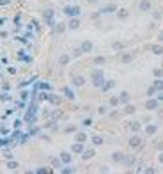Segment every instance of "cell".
<instances>
[{
  "mask_svg": "<svg viewBox=\"0 0 163 174\" xmlns=\"http://www.w3.org/2000/svg\"><path fill=\"white\" fill-rule=\"evenodd\" d=\"M92 78H94V82H92V83H94L96 87H101L103 85V71H99V69H96L94 73H92Z\"/></svg>",
  "mask_w": 163,
  "mask_h": 174,
  "instance_id": "6da1fadb",
  "label": "cell"
},
{
  "mask_svg": "<svg viewBox=\"0 0 163 174\" xmlns=\"http://www.w3.org/2000/svg\"><path fill=\"white\" fill-rule=\"evenodd\" d=\"M64 13L67 16H76V14H80V7H66Z\"/></svg>",
  "mask_w": 163,
  "mask_h": 174,
  "instance_id": "7a4b0ae2",
  "label": "cell"
},
{
  "mask_svg": "<svg viewBox=\"0 0 163 174\" xmlns=\"http://www.w3.org/2000/svg\"><path fill=\"white\" fill-rule=\"evenodd\" d=\"M112 160H113V162H124V153H121V151H115V153L112 155Z\"/></svg>",
  "mask_w": 163,
  "mask_h": 174,
  "instance_id": "3957f363",
  "label": "cell"
},
{
  "mask_svg": "<svg viewBox=\"0 0 163 174\" xmlns=\"http://www.w3.org/2000/svg\"><path fill=\"white\" fill-rule=\"evenodd\" d=\"M146 108L154 110V108H158V101H156V100H147V101H146Z\"/></svg>",
  "mask_w": 163,
  "mask_h": 174,
  "instance_id": "277c9868",
  "label": "cell"
},
{
  "mask_svg": "<svg viewBox=\"0 0 163 174\" xmlns=\"http://www.w3.org/2000/svg\"><path fill=\"white\" fill-rule=\"evenodd\" d=\"M94 155H96V151H94V149H87V151H83L82 158H83V160H89V158H92Z\"/></svg>",
  "mask_w": 163,
  "mask_h": 174,
  "instance_id": "5b68a950",
  "label": "cell"
},
{
  "mask_svg": "<svg viewBox=\"0 0 163 174\" xmlns=\"http://www.w3.org/2000/svg\"><path fill=\"white\" fill-rule=\"evenodd\" d=\"M92 50V43L90 41H83V45H82V52L83 53H89Z\"/></svg>",
  "mask_w": 163,
  "mask_h": 174,
  "instance_id": "8992f818",
  "label": "cell"
},
{
  "mask_svg": "<svg viewBox=\"0 0 163 174\" xmlns=\"http://www.w3.org/2000/svg\"><path fill=\"white\" fill-rule=\"evenodd\" d=\"M138 7H140V11H149L151 9V2H149V0H142Z\"/></svg>",
  "mask_w": 163,
  "mask_h": 174,
  "instance_id": "52a82bcc",
  "label": "cell"
},
{
  "mask_svg": "<svg viewBox=\"0 0 163 174\" xmlns=\"http://www.w3.org/2000/svg\"><path fill=\"white\" fill-rule=\"evenodd\" d=\"M71 151H73V153H83V146H82V142H76V144L71 147Z\"/></svg>",
  "mask_w": 163,
  "mask_h": 174,
  "instance_id": "ba28073f",
  "label": "cell"
},
{
  "mask_svg": "<svg viewBox=\"0 0 163 174\" xmlns=\"http://www.w3.org/2000/svg\"><path fill=\"white\" fill-rule=\"evenodd\" d=\"M60 160H62V163H71V155L69 153H60Z\"/></svg>",
  "mask_w": 163,
  "mask_h": 174,
  "instance_id": "9c48e42d",
  "label": "cell"
},
{
  "mask_svg": "<svg viewBox=\"0 0 163 174\" xmlns=\"http://www.w3.org/2000/svg\"><path fill=\"white\" fill-rule=\"evenodd\" d=\"M129 146H131V147H138V146H140V139H138L136 135L131 137V139H129Z\"/></svg>",
  "mask_w": 163,
  "mask_h": 174,
  "instance_id": "30bf717a",
  "label": "cell"
},
{
  "mask_svg": "<svg viewBox=\"0 0 163 174\" xmlns=\"http://www.w3.org/2000/svg\"><path fill=\"white\" fill-rule=\"evenodd\" d=\"M78 27H80V20L73 18L71 21H69V29H73V30H75V29H78Z\"/></svg>",
  "mask_w": 163,
  "mask_h": 174,
  "instance_id": "8fae6325",
  "label": "cell"
},
{
  "mask_svg": "<svg viewBox=\"0 0 163 174\" xmlns=\"http://www.w3.org/2000/svg\"><path fill=\"white\" fill-rule=\"evenodd\" d=\"M156 130H158V126H156V124H149V126L146 128V133L153 135V133H156Z\"/></svg>",
  "mask_w": 163,
  "mask_h": 174,
  "instance_id": "7c38bea8",
  "label": "cell"
},
{
  "mask_svg": "<svg viewBox=\"0 0 163 174\" xmlns=\"http://www.w3.org/2000/svg\"><path fill=\"white\" fill-rule=\"evenodd\" d=\"M73 83L80 87V85H83V83H85V78H83V76H75V78H73Z\"/></svg>",
  "mask_w": 163,
  "mask_h": 174,
  "instance_id": "4fadbf2b",
  "label": "cell"
},
{
  "mask_svg": "<svg viewBox=\"0 0 163 174\" xmlns=\"http://www.w3.org/2000/svg\"><path fill=\"white\" fill-rule=\"evenodd\" d=\"M119 101H121V103H128V101H129V94H128V93H121Z\"/></svg>",
  "mask_w": 163,
  "mask_h": 174,
  "instance_id": "5bb4252c",
  "label": "cell"
},
{
  "mask_svg": "<svg viewBox=\"0 0 163 174\" xmlns=\"http://www.w3.org/2000/svg\"><path fill=\"white\" fill-rule=\"evenodd\" d=\"M59 62L62 64V66H66V64L69 62V55H66V53H64V55H60V59H59Z\"/></svg>",
  "mask_w": 163,
  "mask_h": 174,
  "instance_id": "9a60e30c",
  "label": "cell"
},
{
  "mask_svg": "<svg viewBox=\"0 0 163 174\" xmlns=\"http://www.w3.org/2000/svg\"><path fill=\"white\" fill-rule=\"evenodd\" d=\"M85 140H87V135L85 133H76V142H82L83 144Z\"/></svg>",
  "mask_w": 163,
  "mask_h": 174,
  "instance_id": "2e32d148",
  "label": "cell"
},
{
  "mask_svg": "<svg viewBox=\"0 0 163 174\" xmlns=\"http://www.w3.org/2000/svg\"><path fill=\"white\" fill-rule=\"evenodd\" d=\"M135 110H136V108H135V105H126V114H135Z\"/></svg>",
  "mask_w": 163,
  "mask_h": 174,
  "instance_id": "e0dca14e",
  "label": "cell"
},
{
  "mask_svg": "<svg viewBox=\"0 0 163 174\" xmlns=\"http://www.w3.org/2000/svg\"><path fill=\"white\" fill-rule=\"evenodd\" d=\"M92 142H94L96 146H99V144H103V137H99V135H96V137H92Z\"/></svg>",
  "mask_w": 163,
  "mask_h": 174,
  "instance_id": "ac0fdd59",
  "label": "cell"
},
{
  "mask_svg": "<svg viewBox=\"0 0 163 174\" xmlns=\"http://www.w3.org/2000/svg\"><path fill=\"white\" fill-rule=\"evenodd\" d=\"M129 128L133 132H138V130H140V123H129Z\"/></svg>",
  "mask_w": 163,
  "mask_h": 174,
  "instance_id": "d6986e66",
  "label": "cell"
},
{
  "mask_svg": "<svg viewBox=\"0 0 163 174\" xmlns=\"http://www.w3.org/2000/svg\"><path fill=\"white\" fill-rule=\"evenodd\" d=\"M153 52H154L156 55H161V53H163V48L158 46V45H154V46H153Z\"/></svg>",
  "mask_w": 163,
  "mask_h": 174,
  "instance_id": "ffe728a7",
  "label": "cell"
},
{
  "mask_svg": "<svg viewBox=\"0 0 163 174\" xmlns=\"http://www.w3.org/2000/svg\"><path fill=\"white\" fill-rule=\"evenodd\" d=\"M154 87H156L158 91H163V80H156L154 82Z\"/></svg>",
  "mask_w": 163,
  "mask_h": 174,
  "instance_id": "44dd1931",
  "label": "cell"
},
{
  "mask_svg": "<svg viewBox=\"0 0 163 174\" xmlns=\"http://www.w3.org/2000/svg\"><path fill=\"white\" fill-rule=\"evenodd\" d=\"M113 11H115V6H106L103 9V13H113Z\"/></svg>",
  "mask_w": 163,
  "mask_h": 174,
  "instance_id": "7402d4cb",
  "label": "cell"
},
{
  "mask_svg": "<svg viewBox=\"0 0 163 174\" xmlns=\"http://www.w3.org/2000/svg\"><path fill=\"white\" fill-rule=\"evenodd\" d=\"M52 165H53V167H60V165H62V160H57V158H53V160H52Z\"/></svg>",
  "mask_w": 163,
  "mask_h": 174,
  "instance_id": "603a6c76",
  "label": "cell"
},
{
  "mask_svg": "<svg viewBox=\"0 0 163 174\" xmlns=\"http://www.w3.org/2000/svg\"><path fill=\"white\" fill-rule=\"evenodd\" d=\"M44 18H46V20H50V18H53V11H52V9H48V11H46V13H44Z\"/></svg>",
  "mask_w": 163,
  "mask_h": 174,
  "instance_id": "cb8c5ba5",
  "label": "cell"
},
{
  "mask_svg": "<svg viewBox=\"0 0 163 174\" xmlns=\"http://www.w3.org/2000/svg\"><path fill=\"white\" fill-rule=\"evenodd\" d=\"M133 163H135V158L133 156H128L126 158V165H133Z\"/></svg>",
  "mask_w": 163,
  "mask_h": 174,
  "instance_id": "d4e9b609",
  "label": "cell"
},
{
  "mask_svg": "<svg viewBox=\"0 0 163 174\" xmlns=\"http://www.w3.org/2000/svg\"><path fill=\"white\" fill-rule=\"evenodd\" d=\"M128 16V11L126 9H121V13H119V18H126Z\"/></svg>",
  "mask_w": 163,
  "mask_h": 174,
  "instance_id": "484cf974",
  "label": "cell"
},
{
  "mask_svg": "<svg viewBox=\"0 0 163 174\" xmlns=\"http://www.w3.org/2000/svg\"><path fill=\"white\" fill-rule=\"evenodd\" d=\"M82 53H83V52H82V48H76V50L73 52V55H75V57H80Z\"/></svg>",
  "mask_w": 163,
  "mask_h": 174,
  "instance_id": "4316f807",
  "label": "cell"
},
{
  "mask_svg": "<svg viewBox=\"0 0 163 174\" xmlns=\"http://www.w3.org/2000/svg\"><path fill=\"white\" fill-rule=\"evenodd\" d=\"M7 167L13 170V169H16V167H18V163H16V162H9V163H7Z\"/></svg>",
  "mask_w": 163,
  "mask_h": 174,
  "instance_id": "83f0119b",
  "label": "cell"
},
{
  "mask_svg": "<svg viewBox=\"0 0 163 174\" xmlns=\"http://www.w3.org/2000/svg\"><path fill=\"white\" fill-rule=\"evenodd\" d=\"M121 60H122V62H129V60H131V55H122Z\"/></svg>",
  "mask_w": 163,
  "mask_h": 174,
  "instance_id": "f1b7e54d",
  "label": "cell"
},
{
  "mask_svg": "<svg viewBox=\"0 0 163 174\" xmlns=\"http://www.w3.org/2000/svg\"><path fill=\"white\" fill-rule=\"evenodd\" d=\"M154 76H163V69H154Z\"/></svg>",
  "mask_w": 163,
  "mask_h": 174,
  "instance_id": "f546056e",
  "label": "cell"
},
{
  "mask_svg": "<svg viewBox=\"0 0 163 174\" xmlns=\"http://www.w3.org/2000/svg\"><path fill=\"white\" fill-rule=\"evenodd\" d=\"M117 103H119V98H112L110 100V105H117Z\"/></svg>",
  "mask_w": 163,
  "mask_h": 174,
  "instance_id": "4dcf8cb0",
  "label": "cell"
},
{
  "mask_svg": "<svg viewBox=\"0 0 163 174\" xmlns=\"http://www.w3.org/2000/svg\"><path fill=\"white\" fill-rule=\"evenodd\" d=\"M113 48H115V50H119V48H122V45H121V43H115Z\"/></svg>",
  "mask_w": 163,
  "mask_h": 174,
  "instance_id": "1f68e13d",
  "label": "cell"
},
{
  "mask_svg": "<svg viewBox=\"0 0 163 174\" xmlns=\"http://www.w3.org/2000/svg\"><path fill=\"white\" fill-rule=\"evenodd\" d=\"M57 30H59V32H62V30H64V23H59V27H57Z\"/></svg>",
  "mask_w": 163,
  "mask_h": 174,
  "instance_id": "d6a6232c",
  "label": "cell"
},
{
  "mask_svg": "<svg viewBox=\"0 0 163 174\" xmlns=\"http://www.w3.org/2000/svg\"><path fill=\"white\" fill-rule=\"evenodd\" d=\"M105 62V59L103 57H99V59H96V64H103Z\"/></svg>",
  "mask_w": 163,
  "mask_h": 174,
  "instance_id": "836d02e7",
  "label": "cell"
},
{
  "mask_svg": "<svg viewBox=\"0 0 163 174\" xmlns=\"http://www.w3.org/2000/svg\"><path fill=\"white\" fill-rule=\"evenodd\" d=\"M83 124H85V126H90V124H92V121H90V119H85V121H83Z\"/></svg>",
  "mask_w": 163,
  "mask_h": 174,
  "instance_id": "e575fe53",
  "label": "cell"
},
{
  "mask_svg": "<svg viewBox=\"0 0 163 174\" xmlns=\"http://www.w3.org/2000/svg\"><path fill=\"white\" fill-rule=\"evenodd\" d=\"M106 112V107H99V114H105Z\"/></svg>",
  "mask_w": 163,
  "mask_h": 174,
  "instance_id": "d590c367",
  "label": "cell"
},
{
  "mask_svg": "<svg viewBox=\"0 0 163 174\" xmlns=\"http://www.w3.org/2000/svg\"><path fill=\"white\" fill-rule=\"evenodd\" d=\"M154 91H156V87H151V89L147 91V94H154Z\"/></svg>",
  "mask_w": 163,
  "mask_h": 174,
  "instance_id": "8d00e7d4",
  "label": "cell"
},
{
  "mask_svg": "<svg viewBox=\"0 0 163 174\" xmlns=\"http://www.w3.org/2000/svg\"><path fill=\"white\" fill-rule=\"evenodd\" d=\"M11 2V0H0V4H2V6H6V4H9Z\"/></svg>",
  "mask_w": 163,
  "mask_h": 174,
  "instance_id": "74e56055",
  "label": "cell"
},
{
  "mask_svg": "<svg viewBox=\"0 0 163 174\" xmlns=\"http://www.w3.org/2000/svg\"><path fill=\"white\" fill-rule=\"evenodd\" d=\"M87 2H89V4H98L99 0H87Z\"/></svg>",
  "mask_w": 163,
  "mask_h": 174,
  "instance_id": "f35d334b",
  "label": "cell"
},
{
  "mask_svg": "<svg viewBox=\"0 0 163 174\" xmlns=\"http://www.w3.org/2000/svg\"><path fill=\"white\" fill-rule=\"evenodd\" d=\"M160 162H161V163H163V153H161V155H160Z\"/></svg>",
  "mask_w": 163,
  "mask_h": 174,
  "instance_id": "ab89813d",
  "label": "cell"
},
{
  "mask_svg": "<svg viewBox=\"0 0 163 174\" xmlns=\"http://www.w3.org/2000/svg\"><path fill=\"white\" fill-rule=\"evenodd\" d=\"M158 98H160V100H163V93H161V94H160V96H158Z\"/></svg>",
  "mask_w": 163,
  "mask_h": 174,
  "instance_id": "60d3db41",
  "label": "cell"
},
{
  "mask_svg": "<svg viewBox=\"0 0 163 174\" xmlns=\"http://www.w3.org/2000/svg\"><path fill=\"white\" fill-rule=\"evenodd\" d=\"M160 37H161V41H163V32H161V34H160Z\"/></svg>",
  "mask_w": 163,
  "mask_h": 174,
  "instance_id": "b9f144b4",
  "label": "cell"
},
{
  "mask_svg": "<svg viewBox=\"0 0 163 174\" xmlns=\"http://www.w3.org/2000/svg\"><path fill=\"white\" fill-rule=\"evenodd\" d=\"M75 2H76V0H75Z\"/></svg>",
  "mask_w": 163,
  "mask_h": 174,
  "instance_id": "7bdbcfd3",
  "label": "cell"
}]
</instances>
